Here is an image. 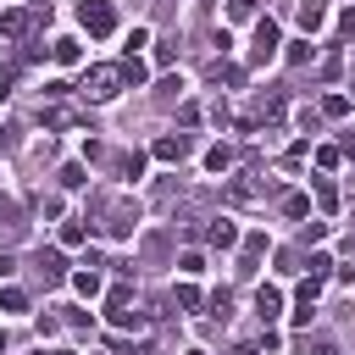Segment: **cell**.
Returning a JSON list of instances; mask_svg holds the SVG:
<instances>
[{"instance_id": "cell-18", "label": "cell", "mask_w": 355, "mask_h": 355, "mask_svg": "<svg viewBox=\"0 0 355 355\" xmlns=\"http://www.w3.org/2000/svg\"><path fill=\"white\" fill-rule=\"evenodd\" d=\"M344 111H349L344 94H327V100H322V116H344Z\"/></svg>"}, {"instance_id": "cell-1", "label": "cell", "mask_w": 355, "mask_h": 355, "mask_svg": "<svg viewBox=\"0 0 355 355\" xmlns=\"http://www.w3.org/2000/svg\"><path fill=\"white\" fill-rule=\"evenodd\" d=\"M78 22H83L94 39H105V33L116 28V11H111V0H83V6H78Z\"/></svg>"}, {"instance_id": "cell-6", "label": "cell", "mask_w": 355, "mask_h": 355, "mask_svg": "<svg viewBox=\"0 0 355 355\" xmlns=\"http://www.w3.org/2000/svg\"><path fill=\"white\" fill-rule=\"evenodd\" d=\"M33 266H39V277H44V283H61V277H67L61 250H39V261H33Z\"/></svg>"}, {"instance_id": "cell-13", "label": "cell", "mask_w": 355, "mask_h": 355, "mask_svg": "<svg viewBox=\"0 0 355 355\" xmlns=\"http://www.w3.org/2000/svg\"><path fill=\"white\" fill-rule=\"evenodd\" d=\"M261 250H266V233H250V239H244V261H239V266H255V261H261Z\"/></svg>"}, {"instance_id": "cell-31", "label": "cell", "mask_w": 355, "mask_h": 355, "mask_svg": "<svg viewBox=\"0 0 355 355\" xmlns=\"http://www.w3.org/2000/svg\"><path fill=\"white\" fill-rule=\"evenodd\" d=\"M189 355H205V349H189Z\"/></svg>"}, {"instance_id": "cell-9", "label": "cell", "mask_w": 355, "mask_h": 355, "mask_svg": "<svg viewBox=\"0 0 355 355\" xmlns=\"http://www.w3.org/2000/svg\"><path fill=\"white\" fill-rule=\"evenodd\" d=\"M205 239H211L216 250H227V244H239V227H233V222L222 216V222H211V227H205Z\"/></svg>"}, {"instance_id": "cell-15", "label": "cell", "mask_w": 355, "mask_h": 355, "mask_svg": "<svg viewBox=\"0 0 355 355\" xmlns=\"http://www.w3.org/2000/svg\"><path fill=\"white\" fill-rule=\"evenodd\" d=\"M0 311H28V294L22 288H0Z\"/></svg>"}, {"instance_id": "cell-20", "label": "cell", "mask_w": 355, "mask_h": 355, "mask_svg": "<svg viewBox=\"0 0 355 355\" xmlns=\"http://www.w3.org/2000/svg\"><path fill=\"white\" fill-rule=\"evenodd\" d=\"M227 17H233V22H244V17H255V0H227Z\"/></svg>"}, {"instance_id": "cell-29", "label": "cell", "mask_w": 355, "mask_h": 355, "mask_svg": "<svg viewBox=\"0 0 355 355\" xmlns=\"http://www.w3.org/2000/svg\"><path fill=\"white\" fill-rule=\"evenodd\" d=\"M344 155H349V161H355V128H349V139H344Z\"/></svg>"}, {"instance_id": "cell-28", "label": "cell", "mask_w": 355, "mask_h": 355, "mask_svg": "<svg viewBox=\"0 0 355 355\" xmlns=\"http://www.w3.org/2000/svg\"><path fill=\"white\" fill-rule=\"evenodd\" d=\"M11 272H17V261H11V255H0V277H11Z\"/></svg>"}, {"instance_id": "cell-21", "label": "cell", "mask_w": 355, "mask_h": 355, "mask_svg": "<svg viewBox=\"0 0 355 355\" xmlns=\"http://www.w3.org/2000/svg\"><path fill=\"white\" fill-rule=\"evenodd\" d=\"M283 211H288V216H305V211H311V200H305V194H288V200H283Z\"/></svg>"}, {"instance_id": "cell-30", "label": "cell", "mask_w": 355, "mask_h": 355, "mask_svg": "<svg viewBox=\"0 0 355 355\" xmlns=\"http://www.w3.org/2000/svg\"><path fill=\"white\" fill-rule=\"evenodd\" d=\"M0 355H6V333H0Z\"/></svg>"}, {"instance_id": "cell-8", "label": "cell", "mask_w": 355, "mask_h": 355, "mask_svg": "<svg viewBox=\"0 0 355 355\" xmlns=\"http://www.w3.org/2000/svg\"><path fill=\"white\" fill-rule=\"evenodd\" d=\"M322 22H327V0H300V28L316 33Z\"/></svg>"}, {"instance_id": "cell-17", "label": "cell", "mask_w": 355, "mask_h": 355, "mask_svg": "<svg viewBox=\"0 0 355 355\" xmlns=\"http://www.w3.org/2000/svg\"><path fill=\"white\" fill-rule=\"evenodd\" d=\"M211 78H216V83H244V72H239V67H222V61H211Z\"/></svg>"}, {"instance_id": "cell-10", "label": "cell", "mask_w": 355, "mask_h": 355, "mask_svg": "<svg viewBox=\"0 0 355 355\" xmlns=\"http://www.w3.org/2000/svg\"><path fill=\"white\" fill-rule=\"evenodd\" d=\"M72 288H78V294H83V300H94V294H100V288H105V283H100V272H94V266H83V272H78V277H72Z\"/></svg>"}, {"instance_id": "cell-25", "label": "cell", "mask_w": 355, "mask_h": 355, "mask_svg": "<svg viewBox=\"0 0 355 355\" xmlns=\"http://www.w3.org/2000/svg\"><path fill=\"white\" fill-rule=\"evenodd\" d=\"M61 244H83V222H67L61 227Z\"/></svg>"}, {"instance_id": "cell-19", "label": "cell", "mask_w": 355, "mask_h": 355, "mask_svg": "<svg viewBox=\"0 0 355 355\" xmlns=\"http://www.w3.org/2000/svg\"><path fill=\"white\" fill-rule=\"evenodd\" d=\"M61 183H67V189H83L89 172H83V166H61Z\"/></svg>"}, {"instance_id": "cell-26", "label": "cell", "mask_w": 355, "mask_h": 355, "mask_svg": "<svg viewBox=\"0 0 355 355\" xmlns=\"http://www.w3.org/2000/svg\"><path fill=\"white\" fill-rule=\"evenodd\" d=\"M316 355H344V349H338L333 338H316Z\"/></svg>"}, {"instance_id": "cell-14", "label": "cell", "mask_w": 355, "mask_h": 355, "mask_svg": "<svg viewBox=\"0 0 355 355\" xmlns=\"http://www.w3.org/2000/svg\"><path fill=\"white\" fill-rule=\"evenodd\" d=\"M316 205H322V211H333V205H338V189H333L327 178H316Z\"/></svg>"}, {"instance_id": "cell-24", "label": "cell", "mask_w": 355, "mask_h": 355, "mask_svg": "<svg viewBox=\"0 0 355 355\" xmlns=\"http://www.w3.org/2000/svg\"><path fill=\"white\" fill-rule=\"evenodd\" d=\"M122 172H128V178H139V172H144V155H139V150H133V155H122Z\"/></svg>"}, {"instance_id": "cell-5", "label": "cell", "mask_w": 355, "mask_h": 355, "mask_svg": "<svg viewBox=\"0 0 355 355\" xmlns=\"http://www.w3.org/2000/svg\"><path fill=\"white\" fill-rule=\"evenodd\" d=\"M189 155V133H161L155 139V161H183Z\"/></svg>"}, {"instance_id": "cell-23", "label": "cell", "mask_w": 355, "mask_h": 355, "mask_svg": "<svg viewBox=\"0 0 355 355\" xmlns=\"http://www.w3.org/2000/svg\"><path fill=\"white\" fill-rule=\"evenodd\" d=\"M283 111V94H261V116H277Z\"/></svg>"}, {"instance_id": "cell-4", "label": "cell", "mask_w": 355, "mask_h": 355, "mask_svg": "<svg viewBox=\"0 0 355 355\" xmlns=\"http://www.w3.org/2000/svg\"><path fill=\"white\" fill-rule=\"evenodd\" d=\"M277 55V22L272 17H261L255 22V50H250V67H261V61H272Z\"/></svg>"}, {"instance_id": "cell-27", "label": "cell", "mask_w": 355, "mask_h": 355, "mask_svg": "<svg viewBox=\"0 0 355 355\" xmlns=\"http://www.w3.org/2000/svg\"><path fill=\"white\" fill-rule=\"evenodd\" d=\"M338 28H344V33H349V39H355V6H349V11H344V17H338Z\"/></svg>"}, {"instance_id": "cell-11", "label": "cell", "mask_w": 355, "mask_h": 355, "mask_svg": "<svg viewBox=\"0 0 355 355\" xmlns=\"http://www.w3.org/2000/svg\"><path fill=\"white\" fill-rule=\"evenodd\" d=\"M50 55H55L61 67H72V61H78L83 50H78V39H50Z\"/></svg>"}, {"instance_id": "cell-3", "label": "cell", "mask_w": 355, "mask_h": 355, "mask_svg": "<svg viewBox=\"0 0 355 355\" xmlns=\"http://www.w3.org/2000/svg\"><path fill=\"white\" fill-rule=\"evenodd\" d=\"M100 227H105L111 239H128V233L139 227V205H133V200H111V205H105V222H100Z\"/></svg>"}, {"instance_id": "cell-16", "label": "cell", "mask_w": 355, "mask_h": 355, "mask_svg": "<svg viewBox=\"0 0 355 355\" xmlns=\"http://www.w3.org/2000/svg\"><path fill=\"white\" fill-rule=\"evenodd\" d=\"M122 83H144V61H139V55L122 61Z\"/></svg>"}, {"instance_id": "cell-12", "label": "cell", "mask_w": 355, "mask_h": 355, "mask_svg": "<svg viewBox=\"0 0 355 355\" xmlns=\"http://www.w3.org/2000/svg\"><path fill=\"white\" fill-rule=\"evenodd\" d=\"M205 166H211V172H227V166H233V150H227V144H211V150H205Z\"/></svg>"}, {"instance_id": "cell-7", "label": "cell", "mask_w": 355, "mask_h": 355, "mask_svg": "<svg viewBox=\"0 0 355 355\" xmlns=\"http://www.w3.org/2000/svg\"><path fill=\"white\" fill-rule=\"evenodd\" d=\"M255 311H261V322H272V316L283 311V294H277L272 283H261V288H255Z\"/></svg>"}, {"instance_id": "cell-2", "label": "cell", "mask_w": 355, "mask_h": 355, "mask_svg": "<svg viewBox=\"0 0 355 355\" xmlns=\"http://www.w3.org/2000/svg\"><path fill=\"white\" fill-rule=\"evenodd\" d=\"M116 89H122V67H89V78H83L89 100H116Z\"/></svg>"}, {"instance_id": "cell-22", "label": "cell", "mask_w": 355, "mask_h": 355, "mask_svg": "<svg viewBox=\"0 0 355 355\" xmlns=\"http://www.w3.org/2000/svg\"><path fill=\"white\" fill-rule=\"evenodd\" d=\"M327 272H333V261H327V255H322V250H316V255H311V277H316V283H322V277H327Z\"/></svg>"}]
</instances>
